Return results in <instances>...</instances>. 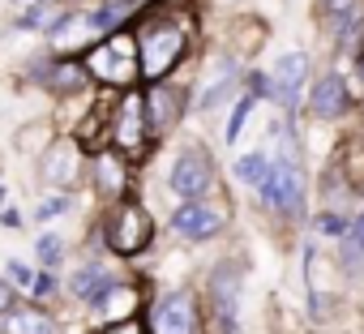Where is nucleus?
<instances>
[{"instance_id":"nucleus-1","label":"nucleus","mask_w":364,"mask_h":334,"mask_svg":"<svg viewBox=\"0 0 364 334\" xmlns=\"http://www.w3.org/2000/svg\"><path fill=\"white\" fill-rule=\"evenodd\" d=\"M86 73L107 82V86H129L141 73V48L129 35H112L95 52H86Z\"/></svg>"},{"instance_id":"nucleus-2","label":"nucleus","mask_w":364,"mask_h":334,"mask_svg":"<svg viewBox=\"0 0 364 334\" xmlns=\"http://www.w3.org/2000/svg\"><path fill=\"white\" fill-rule=\"evenodd\" d=\"M141 77L159 82L163 73L176 69V60L185 56V26L176 22H159V26H146L141 31Z\"/></svg>"},{"instance_id":"nucleus-3","label":"nucleus","mask_w":364,"mask_h":334,"mask_svg":"<svg viewBox=\"0 0 364 334\" xmlns=\"http://www.w3.org/2000/svg\"><path fill=\"white\" fill-rule=\"evenodd\" d=\"M150 236H154L150 215H146L137 202H124V206L107 219V244H112V253H120V257L141 253V249L150 244Z\"/></svg>"},{"instance_id":"nucleus-4","label":"nucleus","mask_w":364,"mask_h":334,"mask_svg":"<svg viewBox=\"0 0 364 334\" xmlns=\"http://www.w3.org/2000/svg\"><path fill=\"white\" fill-rule=\"evenodd\" d=\"M262 202L279 215H291L304 206V176H300V167L296 163H279L270 167V176L262 181Z\"/></svg>"},{"instance_id":"nucleus-5","label":"nucleus","mask_w":364,"mask_h":334,"mask_svg":"<svg viewBox=\"0 0 364 334\" xmlns=\"http://www.w3.org/2000/svg\"><path fill=\"white\" fill-rule=\"evenodd\" d=\"M210 181H215V167H210V158L198 146H189L185 154L176 158V167H171V189L180 198H189V202H198L210 189Z\"/></svg>"},{"instance_id":"nucleus-6","label":"nucleus","mask_w":364,"mask_h":334,"mask_svg":"<svg viewBox=\"0 0 364 334\" xmlns=\"http://www.w3.org/2000/svg\"><path fill=\"white\" fill-rule=\"evenodd\" d=\"M154 334H198V308L185 291H171L154 304Z\"/></svg>"},{"instance_id":"nucleus-7","label":"nucleus","mask_w":364,"mask_h":334,"mask_svg":"<svg viewBox=\"0 0 364 334\" xmlns=\"http://www.w3.org/2000/svg\"><path fill=\"white\" fill-rule=\"evenodd\" d=\"M171 227H176V236H185V240H210V236H219L223 215L202 206V202H189V206H180L171 215Z\"/></svg>"},{"instance_id":"nucleus-8","label":"nucleus","mask_w":364,"mask_h":334,"mask_svg":"<svg viewBox=\"0 0 364 334\" xmlns=\"http://www.w3.org/2000/svg\"><path fill=\"white\" fill-rule=\"evenodd\" d=\"M210 296H215V308H219V321H223V334L236 330V296H240V270L236 266H219L210 274Z\"/></svg>"},{"instance_id":"nucleus-9","label":"nucleus","mask_w":364,"mask_h":334,"mask_svg":"<svg viewBox=\"0 0 364 334\" xmlns=\"http://www.w3.org/2000/svg\"><path fill=\"white\" fill-rule=\"evenodd\" d=\"M309 77V56H300V52H287V56H279V69H274V99H283L287 107L296 103V95H300V82Z\"/></svg>"},{"instance_id":"nucleus-10","label":"nucleus","mask_w":364,"mask_h":334,"mask_svg":"<svg viewBox=\"0 0 364 334\" xmlns=\"http://www.w3.org/2000/svg\"><path fill=\"white\" fill-rule=\"evenodd\" d=\"M309 107H313V116H321V120H334V116L347 107V82H343L338 73L321 77V82L313 86V95H309Z\"/></svg>"},{"instance_id":"nucleus-11","label":"nucleus","mask_w":364,"mask_h":334,"mask_svg":"<svg viewBox=\"0 0 364 334\" xmlns=\"http://www.w3.org/2000/svg\"><path fill=\"white\" fill-rule=\"evenodd\" d=\"M112 137H116L129 154H137V150H141V99H137V95H129V99L120 103Z\"/></svg>"},{"instance_id":"nucleus-12","label":"nucleus","mask_w":364,"mask_h":334,"mask_svg":"<svg viewBox=\"0 0 364 334\" xmlns=\"http://www.w3.org/2000/svg\"><path fill=\"white\" fill-rule=\"evenodd\" d=\"M0 334H60V330L39 308H9V313H0Z\"/></svg>"},{"instance_id":"nucleus-13","label":"nucleus","mask_w":364,"mask_h":334,"mask_svg":"<svg viewBox=\"0 0 364 334\" xmlns=\"http://www.w3.org/2000/svg\"><path fill=\"white\" fill-rule=\"evenodd\" d=\"M146 112H150V133H163V129H171V124H176V116H180V90H171V86H159V90H150V99H146Z\"/></svg>"},{"instance_id":"nucleus-14","label":"nucleus","mask_w":364,"mask_h":334,"mask_svg":"<svg viewBox=\"0 0 364 334\" xmlns=\"http://www.w3.org/2000/svg\"><path fill=\"white\" fill-rule=\"evenodd\" d=\"M95 181H99V189H103L107 198H120V193H124V158L99 154V158H95Z\"/></svg>"},{"instance_id":"nucleus-15","label":"nucleus","mask_w":364,"mask_h":334,"mask_svg":"<svg viewBox=\"0 0 364 334\" xmlns=\"http://www.w3.org/2000/svg\"><path fill=\"white\" fill-rule=\"evenodd\" d=\"M129 9H133V0H103V5L90 9V26L95 31H116L129 18Z\"/></svg>"},{"instance_id":"nucleus-16","label":"nucleus","mask_w":364,"mask_h":334,"mask_svg":"<svg viewBox=\"0 0 364 334\" xmlns=\"http://www.w3.org/2000/svg\"><path fill=\"white\" fill-rule=\"evenodd\" d=\"M73 146H56L48 158H43V181H60V185H69L73 181Z\"/></svg>"},{"instance_id":"nucleus-17","label":"nucleus","mask_w":364,"mask_h":334,"mask_svg":"<svg viewBox=\"0 0 364 334\" xmlns=\"http://www.w3.org/2000/svg\"><path fill=\"white\" fill-rule=\"evenodd\" d=\"M103 287H107V274H103L99 266H82V270L69 279V291H73V296H82V300H95Z\"/></svg>"},{"instance_id":"nucleus-18","label":"nucleus","mask_w":364,"mask_h":334,"mask_svg":"<svg viewBox=\"0 0 364 334\" xmlns=\"http://www.w3.org/2000/svg\"><path fill=\"white\" fill-rule=\"evenodd\" d=\"M90 304H95L99 313H107V308H112L116 317H124V313L133 308V291H129V287H112V283H107V287H103Z\"/></svg>"},{"instance_id":"nucleus-19","label":"nucleus","mask_w":364,"mask_h":334,"mask_svg":"<svg viewBox=\"0 0 364 334\" xmlns=\"http://www.w3.org/2000/svg\"><path fill=\"white\" fill-rule=\"evenodd\" d=\"M343 262L351 266V270H364V215L347 227V236H343Z\"/></svg>"},{"instance_id":"nucleus-20","label":"nucleus","mask_w":364,"mask_h":334,"mask_svg":"<svg viewBox=\"0 0 364 334\" xmlns=\"http://www.w3.org/2000/svg\"><path fill=\"white\" fill-rule=\"evenodd\" d=\"M270 176V163H266V154H245V158H236V181H245V185H257L262 189V181Z\"/></svg>"},{"instance_id":"nucleus-21","label":"nucleus","mask_w":364,"mask_h":334,"mask_svg":"<svg viewBox=\"0 0 364 334\" xmlns=\"http://www.w3.org/2000/svg\"><path fill=\"white\" fill-rule=\"evenodd\" d=\"M232 73H236V65H232V60H223V65H219V82H210V86H206V95H202V107H215V103H223V99H228Z\"/></svg>"},{"instance_id":"nucleus-22","label":"nucleus","mask_w":364,"mask_h":334,"mask_svg":"<svg viewBox=\"0 0 364 334\" xmlns=\"http://www.w3.org/2000/svg\"><path fill=\"white\" fill-rule=\"evenodd\" d=\"M86 77H90V73H86V65H82V69H77V65H56L52 86H56V90H82V86H86Z\"/></svg>"},{"instance_id":"nucleus-23","label":"nucleus","mask_w":364,"mask_h":334,"mask_svg":"<svg viewBox=\"0 0 364 334\" xmlns=\"http://www.w3.org/2000/svg\"><path fill=\"white\" fill-rule=\"evenodd\" d=\"M249 112H253V95H245V99L236 103V112H232V124H228V141H236V137H240V129H245Z\"/></svg>"},{"instance_id":"nucleus-24","label":"nucleus","mask_w":364,"mask_h":334,"mask_svg":"<svg viewBox=\"0 0 364 334\" xmlns=\"http://www.w3.org/2000/svg\"><path fill=\"white\" fill-rule=\"evenodd\" d=\"M43 18H48V5H43V0H39V5H31L26 14H22V31H35V26H43Z\"/></svg>"},{"instance_id":"nucleus-25","label":"nucleus","mask_w":364,"mask_h":334,"mask_svg":"<svg viewBox=\"0 0 364 334\" xmlns=\"http://www.w3.org/2000/svg\"><path fill=\"white\" fill-rule=\"evenodd\" d=\"M317 232H326V236H347V219H338V215H321V219H317Z\"/></svg>"},{"instance_id":"nucleus-26","label":"nucleus","mask_w":364,"mask_h":334,"mask_svg":"<svg viewBox=\"0 0 364 334\" xmlns=\"http://www.w3.org/2000/svg\"><path fill=\"white\" fill-rule=\"evenodd\" d=\"M39 257H43V266H56V257H60V240H56V236H43V240H39Z\"/></svg>"},{"instance_id":"nucleus-27","label":"nucleus","mask_w":364,"mask_h":334,"mask_svg":"<svg viewBox=\"0 0 364 334\" xmlns=\"http://www.w3.org/2000/svg\"><path fill=\"white\" fill-rule=\"evenodd\" d=\"M103 334H141V321H133V317H120V321H112Z\"/></svg>"},{"instance_id":"nucleus-28","label":"nucleus","mask_w":364,"mask_h":334,"mask_svg":"<svg viewBox=\"0 0 364 334\" xmlns=\"http://www.w3.org/2000/svg\"><path fill=\"white\" fill-rule=\"evenodd\" d=\"M9 279H14V283H22V287H31V283H35L31 266H22V262H9Z\"/></svg>"},{"instance_id":"nucleus-29","label":"nucleus","mask_w":364,"mask_h":334,"mask_svg":"<svg viewBox=\"0 0 364 334\" xmlns=\"http://www.w3.org/2000/svg\"><path fill=\"white\" fill-rule=\"evenodd\" d=\"M60 210H69V198H52V202H43V206H39V219H52V215H60Z\"/></svg>"},{"instance_id":"nucleus-30","label":"nucleus","mask_w":364,"mask_h":334,"mask_svg":"<svg viewBox=\"0 0 364 334\" xmlns=\"http://www.w3.org/2000/svg\"><path fill=\"white\" fill-rule=\"evenodd\" d=\"M14 308V291H9V283L0 279V313H9Z\"/></svg>"},{"instance_id":"nucleus-31","label":"nucleus","mask_w":364,"mask_h":334,"mask_svg":"<svg viewBox=\"0 0 364 334\" xmlns=\"http://www.w3.org/2000/svg\"><path fill=\"white\" fill-rule=\"evenodd\" d=\"M321 5H326V9H330V14H347V9H351V5H355V0H321Z\"/></svg>"},{"instance_id":"nucleus-32","label":"nucleus","mask_w":364,"mask_h":334,"mask_svg":"<svg viewBox=\"0 0 364 334\" xmlns=\"http://www.w3.org/2000/svg\"><path fill=\"white\" fill-rule=\"evenodd\" d=\"M52 287H56V279H52V274H43V279H35V291H39V296H48Z\"/></svg>"}]
</instances>
